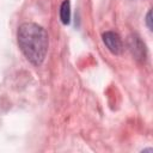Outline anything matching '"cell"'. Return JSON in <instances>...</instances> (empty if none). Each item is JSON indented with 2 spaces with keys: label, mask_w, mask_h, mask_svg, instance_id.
<instances>
[{
  "label": "cell",
  "mask_w": 153,
  "mask_h": 153,
  "mask_svg": "<svg viewBox=\"0 0 153 153\" xmlns=\"http://www.w3.org/2000/svg\"><path fill=\"white\" fill-rule=\"evenodd\" d=\"M17 41L22 53L32 65H42L49 47L48 33L42 26L35 23H23L18 27Z\"/></svg>",
  "instance_id": "6da1fadb"
},
{
  "label": "cell",
  "mask_w": 153,
  "mask_h": 153,
  "mask_svg": "<svg viewBox=\"0 0 153 153\" xmlns=\"http://www.w3.org/2000/svg\"><path fill=\"white\" fill-rule=\"evenodd\" d=\"M103 42L106 45V48L115 55H120L123 50V44L121 41V37L114 32V31H106L103 33Z\"/></svg>",
  "instance_id": "7a4b0ae2"
},
{
  "label": "cell",
  "mask_w": 153,
  "mask_h": 153,
  "mask_svg": "<svg viewBox=\"0 0 153 153\" xmlns=\"http://www.w3.org/2000/svg\"><path fill=\"white\" fill-rule=\"evenodd\" d=\"M128 44H129V49H130L131 54L136 59L145 60V57H146V47L137 36H131L128 41Z\"/></svg>",
  "instance_id": "3957f363"
},
{
  "label": "cell",
  "mask_w": 153,
  "mask_h": 153,
  "mask_svg": "<svg viewBox=\"0 0 153 153\" xmlns=\"http://www.w3.org/2000/svg\"><path fill=\"white\" fill-rule=\"evenodd\" d=\"M60 19L66 25L69 24V22H71V5H69L68 0H65L61 4V7H60Z\"/></svg>",
  "instance_id": "277c9868"
},
{
  "label": "cell",
  "mask_w": 153,
  "mask_h": 153,
  "mask_svg": "<svg viewBox=\"0 0 153 153\" xmlns=\"http://www.w3.org/2000/svg\"><path fill=\"white\" fill-rule=\"evenodd\" d=\"M146 23H147V26L149 30H152V12L148 11L147 13V17H146Z\"/></svg>",
  "instance_id": "5b68a950"
}]
</instances>
